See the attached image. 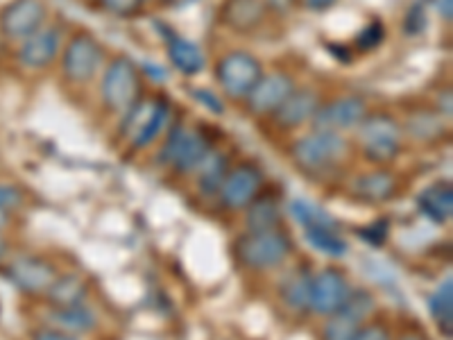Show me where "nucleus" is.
<instances>
[{"mask_svg":"<svg viewBox=\"0 0 453 340\" xmlns=\"http://www.w3.org/2000/svg\"><path fill=\"white\" fill-rule=\"evenodd\" d=\"M372 309H374V302L365 290H356L354 295L349 293L345 305L331 313L334 318L326 322L325 340H354L356 334L361 331V322Z\"/></svg>","mask_w":453,"mask_h":340,"instance_id":"0eeeda50","label":"nucleus"},{"mask_svg":"<svg viewBox=\"0 0 453 340\" xmlns=\"http://www.w3.org/2000/svg\"><path fill=\"white\" fill-rule=\"evenodd\" d=\"M242 263L254 270L277 268L279 263L286 261L290 254V238L286 234L277 232H257L252 236L242 238L238 245Z\"/></svg>","mask_w":453,"mask_h":340,"instance_id":"f03ea898","label":"nucleus"},{"mask_svg":"<svg viewBox=\"0 0 453 340\" xmlns=\"http://www.w3.org/2000/svg\"><path fill=\"white\" fill-rule=\"evenodd\" d=\"M59 43H62V36L59 30L55 27H42L36 30L35 35L23 39L21 50H19V62L26 68L32 71H39V68H46L59 52Z\"/></svg>","mask_w":453,"mask_h":340,"instance_id":"f8f14e48","label":"nucleus"},{"mask_svg":"<svg viewBox=\"0 0 453 340\" xmlns=\"http://www.w3.org/2000/svg\"><path fill=\"white\" fill-rule=\"evenodd\" d=\"M263 78L261 64L250 52H229L218 64V80L232 98H245Z\"/></svg>","mask_w":453,"mask_h":340,"instance_id":"20e7f679","label":"nucleus"},{"mask_svg":"<svg viewBox=\"0 0 453 340\" xmlns=\"http://www.w3.org/2000/svg\"><path fill=\"white\" fill-rule=\"evenodd\" d=\"M82 282L75 277H62V279H55L50 283V299L57 302V305L62 306H78L82 302Z\"/></svg>","mask_w":453,"mask_h":340,"instance_id":"393cba45","label":"nucleus"},{"mask_svg":"<svg viewBox=\"0 0 453 340\" xmlns=\"http://www.w3.org/2000/svg\"><path fill=\"white\" fill-rule=\"evenodd\" d=\"M361 143L367 159L383 164L395 159L402 145V129L388 116H370L361 128Z\"/></svg>","mask_w":453,"mask_h":340,"instance_id":"39448f33","label":"nucleus"},{"mask_svg":"<svg viewBox=\"0 0 453 340\" xmlns=\"http://www.w3.org/2000/svg\"><path fill=\"white\" fill-rule=\"evenodd\" d=\"M363 119H365V103L361 98H340L326 107L318 109L313 116L318 129H325V132L354 128Z\"/></svg>","mask_w":453,"mask_h":340,"instance_id":"ddd939ff","label":"nucleus"},{"mask_svg":"<svg viewBox=\"0 0 453 340\" xmlns=\"http://www.w3.org/2000/svg\"><path fill=\"white\" fill-rule=\"evenodd\" d=\"M165 120H168V104L165 103H161V100L136 103L134 107L129 109L125 135L132 139L136 148H141V145H148L150 141H155V136H159Z\"/></svg>","mask_w":453,"mask_h":340,"instance_id":"6e6552de","label":"nucleus"},{"mask_svg":"<svg viewBox=\"0 0 453 340\" xmlns=\"http://www.w3.org/2000/svg\"><path fill=\"white\" fill-rule=\"evenodd\" d=\"M5 250H7V245H5V241H3V238H0V259L5 257Z\"/></svg>","mask_w":453,"mask_h":340,"instance_id":"a19ab883","label":"nucleus"},{"mask_svg":"<svg viewBox=\"0 0 453 340\" xmlns=\"http://www.w3.org/2000/svg\"><path fill=\"white\" fill-rule=\"evenodd\" d=\"M438 10L447 21H451V0H438Z\"/></svg>","mask_w":453,"mask_h":340,"instance_id":"58836bf2","label":"nucleus"},{"mask_svg":"<svg viewBox=\"0 0 453 340\" xmlns=\"http://www.w3.org/2000/svg\"><path fill=\"white\" fill-rule=\"evenodd\" d=\"M295 159L304 170H325L340 161L347 152V141L338 132L318 129L315 135L304 136L293 148Z\"/></svg>","mask_w":453,"mask_h":340,"instance_id":"7ed1b4c3","label":"nucleus"},{"mask_svg":"<svg viewBox=\"0 0 453 340\" xmlns=\"http://www.w3.org/2000/svg\"><path fill=\"white\" fill-rule=\"evenodd\" d=\"M318 109V96L309 91V89H302V91L290 93L274 113H277L279 125H283V128H297V125L313 119Z\"/></svg>","mask_w":453,"mask_h":340,"instance_id":"f3484780","label":"nucleus"},{"mask_svg":"<svg viewBox=\"0 0 453 340\" xmlns=\"http://www.w3.org/2000/svg\"><path fill=\"white\" fill-rule=\"evenodd\" d=\"M23 196L19 189L7 184H0V212H10V209H16V206L21 205Z\"/></svg>","mask_w":453,"mask_h":340,"instance_id":"7c9ffc66","label":"nucleus"},{"mask_svg":"<svg viewBox=\"0 0 453 340\" xmlns=\"http://www.w3.org/2000/svg\"><path fill=\"white\" fill-rule=\"evenodd\" d=\"M263 0H226L225 21L236 30H250L263 19Z\"/></svg>","mask_w":453,"mask_h":340,"instance_id":"aec40b11","label":"nucleus"},{"mask_svg":"<svg viewBox=\"0 0 453 340\" xmlns=\"http://www.w3.org/2000/svg\"><path fill=\"white\" fill-rule=\"evenodd\" d=\"M196 96H200L202 103H204L206 107H211L213 112H222V104H220V103H216V100H213L211 93H206V91H196Z\"/></svg>","mask_w":453,"mask_h":340,"instance_id":"e433bc0d","label":"nucleus"},{"mask_svg":"<svg viewBox=\"0 0 453 340\" xmlns=\"http://www.w3.org/2000/svg\"><path fill=\"white\" fill-rule=\"evenodd\" d=\"M354 191L372 202L386 200L395 191V180L388 173H370V175H363L361 180L354 182Z\"/></svg>","mask_w":453,"mask_h":340,"instance_id":"4be33fe9","label":"nucleus"},{"mask_svg":"<svg viewBox=\"0 0 453 340\" xmlns=\"http://www.w3.org/2000/svg\"><path fill=\"white\" fill-rule=\"evenodd\" d=\"M293 216L299 225H304V229L309 227H334V220L329 218V213H325L319 206L311 205L306 200H295L293 202Z\"/></svg>","mask_w":453,"mask_h":340,"instance_id":"bb28decb","label":"nucleus"},{"mask_svg":"<svg viewBox=\"0 0 453 340\" xmlns=\"http://www.w3.org/2000/svg\"><path fill=\"white\" fill-rule=\"evenodd\" d=\"M206 155H209L206 141L197 132L184 128L173 129V135L168 136L164 150H161V159L168 161L175 168L184 170V173L200 168Z\"/></svg>","mask_w":453,"mask_h":340,"instance_id":"423d86ee","label":"nucleus"},{"mask_svg":"<svg viewBox=\"0 0 453 340\" xmlns=\"http://www.w3.org/2000/svg\"><path fill=\"white\" fill-rule=\"evenodd\" d=\"M363 236H367V241L374 243V245H381L383 238H386V222H376L370 227V232H363Z\"/></svg>","mask_w":453,"mask_h":340,"instance_id":"f704fd0d","label":"nucleus"},{"mask_svg":"<svg viewBox=\"0 0 453 340\" xmlns=\"http://www.w3.org/2000/svg\"><path fill=\"white\" fill-rule=\"evenodd\" d=\"M347 298H349V286H347V279L342 277V273L329 268L322 270L318 277L311 282V302L313 311L322 315H331L345 305Z\"/></svg>","mask_w":453,"mask_h":340,"instance_id":"9b49d317","label":"nucleus"},{"mask_svg":"<svg viewBox=\"0 0 453 340\" xmlns=\"http://www.w3.org/2000/svg\"><path fill=\"white\" fill-rule=\"evenodd\" d=\"M419 212L428 218V220L444 225L451 220L453 213V191L449 184H433L424 189L418 197Z\"/></svg>","mask_w":453,"mask_h":340,"instance_id":"a211bd4d","label":"nucleus"},{"mask_svg":"<svg viewBox=\"0 0 453 340\" xmlns=\"http://www.w3.org/2000/svg\"><path fill=\"white\" fill-rule=\"evenodd\" d=\"M197 170H202V189L204 191H216L218 184H220L222 180V159L218 155H213V152H209L206 155V159L202 161V166Z\"/></svg>","mask_w":453,"mask_h":340,"instance_id":"c85d7f7f","label":"nucleus"},{"mask_svg":"<svg viewBox=\"0 0 453 340\" xmlns=\"http://www.w3.org/2000/svg\"><path fill=\"white\" fill-rule=\"evenodd\" d=\"M10 279L23 290H43L55 282V270L42 259H19L10 266Z\"/></svg>","mask_w":453,"mask_h":340,"instance_id":"dca6fc26","label":"nucleus"},{"mask_svg":"<svg viewBox=\"0 0 453 340\" xmlns=\"http://www.w3.org/2000/svg\"><path fill=\"white\" fill-rule=\"evenodd\" d=\"M335 0H306V5L311 7V10H326V7L334 5Z\"/></svg>","mask_w":453,"mask_h":340,"instance_id":"4c0bfd02","label":"nucleus"},{"mask_svg":"<svg viewBox=\"0 0 453 340\" xmlns=\"http://www.w3.org/2000/svg\"><path fill=\"white\" fill-rule=\"evenodd\" d=\"M168 55L177 66V71H181L184 75H196L204 68V55H202L200 46L188 42V39H181V36H170Z\"/></svg>","mask_w":453,"mask_h":340,"instance_id":"6ab92c4d","label":"nucleus"},{"mask_svg":"<svg viewBox=\"0 0 453 340\" xmlns=\"http://www.w3.org/2000/svg\"><path fill=\"white\" fill-rule=\"evenodd\" d=\"M103 62V48L88 35H78L64 52V73L73 82H88Z\"/></svg>","mask_w":453,"mask_h":340,"instance_id":"1a4fd4ad","label":"nucleus"},{"mask_svg":"<svg viewBox=\"0 0 453 340\" xmlns=\"http://www.w3.org/2000/svg\"><path fill=\"white\" fill-rule=\"evenodd\" d=\"M306 238L315 250L329 254V257H342L347 252V243L335 234L334 227H309Z\"/></svg>","mask_w":453,"mask_h":340,"instance_id":"b1692460","label":"nucleus"},{"mask_svg":"<svg viewBox=\"0 0 453 340\" xmlns=\"http://www.w3.org/2000/svg\"><path fill=\"white\" fill-rule=\"evenodd\" d=\"M311 282H313V279H309L306 274L293 277L286 283V289H283V299H286L293 309H304V306H309Z\"/></svg>","mask_w":453,"mask_h":340,"instance_id":"cd10ccee","label":"nucleus"},{"mask_svg":"<svg viewBox=\"0 0 453 340\" xmlns=\"http://www.w3.org/2000/svg\"><path fill=\"white\" fill-rule=\"evenodd\" d=\"M35 340H78L73 338V336L62 334V331H42V334H36Z\"/></svg>","mask_w":453,"mask_h":340,"instance_id":"c9c22d12","label":"nucleus"},{"mask_svg":"<svg viewBox=\"0 0 453 340\" xmlns=\"http://www.w3.org/2000/svg\"><path fill=\"white\" fill-rule=\"evenodd\" d=\"M419 14H422V7H419V5H415L411 12H408L406 32H419L424 26H426V19H424V16H419Z\"/></svg>","mask_w":453,"mask_h":340,"instance_id":"473e14b6","label":"nucleus"},{"mask_svg":"<svg viewBox=\"0 0 453 340\" xmlns=\"http://www.w3.org/2000/svg\"><path fill=\"white\" fill-rule=\"evenodd\" d=\"M57 325H62L64 329H75V331H87L91 329L96 318H93L91 311L84 309L82 305L78 306H64L62 311H57L55 318H52Z\"/></svg>","mask_w":453,"mask_h":340,"instance_id":"a878e982","label":"nucleus"},{"mask_svg":"<svg viewBox=\"0 0 453 340\" xmlns=\"http://www.w3.org/2000/svg\"><path fill=\"white\" fill-rule=\"evenodd\" d=\"M141 3H143V0H103L104 10L113 12V14H119V16L134 14V12L141 7Z\"/></svg>","mask_w":453,"mask_h":340,"instance_id":"2f4dec72","label":"nucleus"},{"mask_svg":"<svg viewBox=\"0 0 453 340\" xmlns=\"http://www.w3.org/2000/svg\"><path fill=\"white\" fill-rule=\"evenodd\" d=\"M170 3H173V0H170Z\"/></svg>","mask_w":453,"mask_h":340,"instance_id":"37998d69","label":"nucleus"},{"mask_svg":"<svg viewBox=\"0 0 453 340\" xmlns=\"http://www.w3.org/2000/svg\"><path fill=\"white\" fill-rule=\"evenodd\" d=\"M279 222V206L277 202L270 200V197H263V200L254 202L248 212V227L252 229V234L257 232H273Z\"/></svg>","mask_w":453,"mask_h":340,"instance_id":"5701e85b","label":"nucleus"},{"mask_svg":"<svg viewBox=\"0 0 453 340\" xmlns=\"http://www.w3.org/2000/svg\"><path fill=\"white\" fill-rule=\"evenodd\" d=\"M258 189H261V175L254 168H250V166L236 168L220 184L222 200H225V205L232 206V209L248 206L257 197Z\"/></svg>","mask_w":453,"mask_h":340,"instance_id":"4468645a","label":"nucleus"},{"mask_svg":"<svg viewBox=\"0 0 453 340\" xmlns=\"http://www.w3.org/2000/svg\"><path fill=\"white\" fill-rule=\"evenodd\" d=\"M428 309H431L433 320L438 322L440 329L447 331V336H451L453 329V282L451 279H444L440 283V289L431 295L428 299Z\"/></svg>","mask_w":453,"mask_h":340,"instance_id":"412c9836","label":"nucleus"},{"mask_svg":"<svg viewBox=\"0 0 453 340\" xmlns=\"http://www.w3.org/2000/svg\"><path fill=\"white\" fill-rule=\"evenodd\" d=\"M7 225V212H0V229Z\"/></svg>","mask_w":453,"mask_h":340,"instance_id":"ea45409f","label":"nucleus"},{"mask_svg":"<svg viewBox=\"0 0 453 340\" xmlns=\"http://www.w3.org/2000/svg\"><path fill=\"white\" fill-rule=\"evenodd\" d=\"M103 100L109 109L119 113H127L129 109L139 103V71H136L134 62H129L127 57L113 59L109 68L104 71L103 84Z\"/></svg>","mask_w":453,"mask_h":340,"instance_id":"f257e3e1","label":"nucleus"},{"mask_svg":"<svg viewBox=\"0 0 453 340\" xmlns=\"http://www.w3.org/2000/svg\"><path fill=\"white\" fill-rule=\"evenodd\" d=\"M46 7L42 0H14L0 14V27L10 39H27L42 30Z\"/></svg>","mask_w":453,"mask_h":340,"instance_id":"9d476101","label":"nucleus"},{"mask_svg":"<svg viewBox=\"0 0 453 340\" xmlns=\"http://www.w3.org/2000/svg\"><path fill=\"white\" fill-rule=\"evenodd\" d=\"M402 340H422V338H418V336H406V338H402Z\"/></svg>","mask_w":453,"mask_h":340,"instance_id":"79ce46f5","label":"nucleus"},{"mask_svg":"<svg viewBox=\"0 0 453 340\" xmlns=\"http://www.w3.org/2000/svg\"><path fill=\"white\" fill-rule=\"evenodd\" d=\"M354 340H390L388 338V331L383 327H367L356 334Z\"/></svg>","mask_w":453,"mask_h":340,"instance_id":"72a5a7b5","label":"nucleus"},{"mask_svg":"<svg viewBox=\"0 0 453 340\" xmlns=\"http://www.w3.org/2000/svg\"><path fill=\"white\" fill-rule=\"evenodd\" d=\"M381 42H383L381 23H370V26H365V30L358 35L356 46L361 48V50H372V48H376Z\"/></svg>","mask_w":453,"mask_h":340,"instance_id":"c756f323","label":"nucleus"},{"mask_svg":"<svg viewBox=\"0 0 453 340\" xmlns=\"http://www.w3.org/2000/svg\"><path fill=\"white\" fill-rule=\"evenodd\" d=\"M295 91L293 80L288 75H281V73H274V75H268V78L258 80L257 87L250 93V107L257 113L265 112H277L279 104L288 98L290 93Z\"/></svg>","mask_w":453,"mask_h":340,"instance_id":"2eb2a0df","label":"nucleus"}]
</instances>
